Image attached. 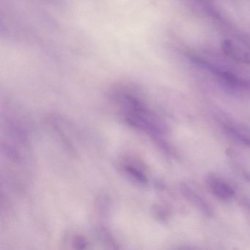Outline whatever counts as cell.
I'll return each mask as SVG.
<instances>
[{"instance_id":"obj_7","label":"cell","mask_w":250,"mask_h":250,"mask_svg":"<svg viewBox=\"0 0 250 250\" xmlns=\"http://www.w3.org/2000/svg\"><path fill=\"white\" fill-rule=\"evenodd\" d=\"M247 216H248L249 222H250V207H249L248 213H247Z\"/></svg>"},{"instance_id":"obj_3","label":"cell","mask_w":250,"mask_h":250,"mask_svg":"<svg viewBox=\"0 0 250 250\" xmlns=\"http://www.w3.org/2000/svg\"><path fill=\"white\" fill-rule=\"evenodd\" d=\"M206 182L211 192L219 198L226 200L235 195L233 188L228 183L218 177L210 175L206 179Z\"/></svg>"},{"instance_id":"obj_4","label":"cell","mask_w":250,"mask_h":250,"mask_svg":"<svg viewBox=\"0 0 250 250\" xmlns=\"http://www.w3.org/2000/svg\"><path fill=\"white\" fill-rule=\"evenodd\" d=\"M181 191L184 194V197L191 203L194 205L198 210L202 212V213L207 216H211L213 214V210L209 206L208 203L198 194L196 192L194 189L188 187L187 184H183L181 185Z\"/></svg>"},{"instance_id":"obj_1","label":"cell","mask_w":250,"mask_h":250,"mask_svg":"<svg viewBox=\"0 0 250 250\" xmlns=\"http://www.w3.org/2000/svg\"><path fill=\"white\" fill-rule=\"evenodd\" d=\"M191 61L197 64L199 66L211 73L221 83L229 88L234 90H250V79L244 78L241 76L237 75L232 71L197 56L191 57Z\"/></svg>"},{"instance_id":"obj_6","label":"cell","mask_w":250,"mask_h":250,"mask_svg":"<svg viewBox=\"0 0 250 250\" xmlns=\"http://www.w3.org/2000/svg\"><path fill=\"white\" fill-rule=\"evenodd\" d=\"M125 169H126L127 172H128L130 175H132L134 178L138 180L140 182H146V176H145L144 174L142 173L139 169L132 167L131 166L125 167Z\"/></svg>"},{"instance_id":"obj_2","label":"cell","mask_w":250,"mask_h":250,"mask_svg":"<svg viewBox=\"0 0 250 250\" xmlns=\"http://www.w3.org/2000/svg\"><path fill=\"white\" fill-rule=\"evenodd\" d=\"M224 131L237 143L250 147V128L243 124L228 122L224 125Z\"/></svg>"},{"instance_id":"obj_5","label":"cell","mask_w":250,"mask_h":250,"mask_svg":"<svg viewBox=\"0 0 250 250\" xmlns=\"http://www.w3.org/2000/svg\"><path fill=\"white\" fill-rule=\"evenodd\" d=\"M222 49L224 53L233 61L250 65V52L237 46L231 41H224Z\"/></svg>"}]
</instances>
